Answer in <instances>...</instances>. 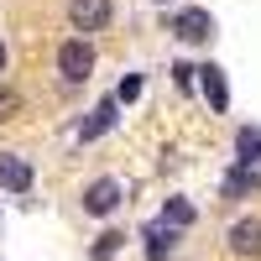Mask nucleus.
Masks as SVG:
<instances>
[{
  "instance_id": "1",
  "label": "nucleus",
  "mask_w": 261,
  "mask_h": 261,
  "mask_svg": "<svg viewBox=\"0 0 261 261\" xmlns=\"http://www.w3.org/2000/svg\"><path fill=\"white\" fill-rule=\"evenodd\" d=\"M58 73L68 79V84H84V79L94 73V42L84 37V32H79V37H68V42L58 47Z\"/></svg>"
},
{
  "instance_id": "2",
  "label": "nucleus",
  "mask_w": 261,
  "mask_h": 261,
  "mask_svg": "<svg viewBox=\"0 0 261 261\" xmlns=\"http://www.w3.org/2000/svg\"><path fill=\"white\" fill-rule=\"evenodd\" d=\"M68 21H73V32H105L115 21V0H68Z\"/></svg>"
},
{
  "instance_id": "3",
  "label": "nucleus",
  "mask_w": 261,
  "mask_h": 261,
  "mask_svg": "<svg viewBox=\"0 0 261 261\" xmlns=\"http://www.w3.org/2000/svg\"><path fill=\"white\" fill-rule=\"evenodd\" d=\"M172 37H178V42H193V47H199V42H209V37H214L209 11H199V6L178 11V16H172Z\"/></svg>"
},
{
  "instance_id": "4",
  "label": "nucleus",
  "mask_w": 261,
  "mask_h": 261,
  "mask_svg": "<svg viewBox=\"0 0 261 261\" xmlns=\"http://www.w3.org/2000/svg\"><path fill=\"white\" fill-rule=\"evenodd\" d=\"M199 89H204V99L214 105V110H230V84H225V73H220V63H204L199 68Z\"/></svg>"
},
{
  "instance_id": "5",
  "label": "nucleus",
  "mask_w": 261,
  "mask_h": 261,
  "mask_svg": "<svg viewBox=\"0 0 261 261\" xmlns=\"http://www.w3.org/2000/svg\"><path fill=\"white\" fill-rule=\"evenodd\" d=\"M120 204V183L115 178H94L89 188H84V209H89V214H110Z\"/></svg>"
},
{
  "instance_id": "6",
  "label": "nucleus",
  "mask_w": 261,
  "mask_h": 261,
  "mask_svg": "<svg viewBox=\"0 0 261 261\" xmlns=\"http://www.w3.org/2000/svg\"><path fill=\"white\" fill-rule=\"evenodd\" d=\"M230 251L235 256H261V220H235L230 225Z\"/></svg>"
},
{
  "instance_id": "7",
  "label": "nucleus",
  "mask_w": 261,
  "mask_h": 261,
  "mask_svg": "<svg viewBox=\"0 0 261 261\" xmlns=\"http://www.w3.org/2000/svg\"><path fill=\"white\" fill-rule=\"evenodd\" d=\"M0 188L6 193H27L32 188V167L21 157H11V151H0Z\"/></svg>"
},
{
  "instance_id": "8",
  "label": "nucleus",
  "mask_w": 261,
  "mask_h": 261,
  "mask_svg": "<svg viewBox=\"0 0 261 261\" xmlns=\"http://www.w3.org/2000/svg\"><path fill=\"white\" fill-rule=\"evenodd\" d=\"M141 241H146V261H167L172 246H178V225H167V220H162V225H151Z\"/></svg>"
},
{
  "instance_id": "9",
  "label": "nucleus",
  "mask_w": 261,
  "mask_h": 261,
  "mask_svg": "<svg viewBox=\"0 0 261 261\" xmlns=\"http://www.w3.org/2000/svg\"><path fill=\"white\" fill-rule=\"evenodd\" d=\"M115 110H120V99H99V105H94V115H89V120L79 125V136H84V141H94V136H105V130L115 125Z\"/></svg>"
},
{
  "instance_id": "10",
  "label": "nucleus",
  "mask_w": 261,
  "mask_h": 261,
  "mask_svg": "<svg viewBox=\"0 0 261 261\" xmlns=\"http://www.w3.org/2000/svg\"><path fill=\"white\" fill-rule=\"evenodd\" d=\"M235 146H241V167L261 162V130H256V125H246L241 136H235Z\"/></svg>"
},
{
  "instance_id": "11",
  "label": "nucleus",
  "mask_w": 261,
  "mask_h": 261,
  "mask_svg": "<svg viewBox=\"0 0 261 261\" xmlns=\"http://www.w3.org/2000/svg\"><path fill=\"white\" fill-rule=\"evenodd\" d=\"M162 220L183 230V225H193V220H199V214H193V204H188V199H167V209H162Z\"/></svg>"
},
{
  "instance_id": "12",
  "label": "nucleus",
  "mask_w": 261,
  "mask_h": 261,
  "mask_svg": "<svg viewBox=\"0 0 261 261\" xmlns=\"http://www.w3.org/2000/svg\"><path fill=\"white\" fill-rule=\"evenodd\" d=\"M120 246H125V235H120V230H105L99 241H94V261H110Z\"/></svg>"
},
{
  "instance_id": "13",
  "label": "nucleus",
  "mask_w": 261,
  "mask_h": 261,
  "mask_svg": "<svg viewBox=\"0 0 261 261\" xmlns=\"http://www.w3.org/2000/svg\"><path fill=\"white\" fill-rule=\"evenodd\" d=\"M251 188H261V178H251L246 167H235L230 178H225V193H230V199H235V193H251Z\"/></svg>"
},
{
  "instance_id": "14",
  "label": "nucleus",
  "mask_w": 261,
  "mask_h": 261,
  "mask_svg": "<svg viewBox=\"0 0 261 261\" xmlns=\"http://www.w3.org/2000/svg\"><path fill=\"white\" fill-rule=\"evenodd\" d=\"M141 89H146V79H141V73H125V79H120V89H115V99L130 105V99H141Z\"/></svg>"
},
{
  "instance_id": "15",
  "label": "nucleus",
  "mask_w": 261,
  "mask_h": 261,
  "mask_svg": "<svg viewBox=\"0 0 261 261\" xmlns=\"http://www.w3.org/2000/svg\"><path fill=\"white\" fill-rule=\"evenodd\" d=\"M16 115H21V94L11 84H0V120H16Z\"/></svg>"
},
{
  "instance_id": "16",
  "label": "nucleus",
  "mask_w": 261,
  "mask_h": 261,
  "mask_svg": "<svg viewBox=\"0 0 261 261\" xmlns=\"http://www.w3.org/2000/svg\"><path fill=\"white\" fill-rule=\"evenodd\" d=\"M172 84H178V89L188 94L193 84H199V68H188V63H178V68H172Z\"/></svg>"
},
{
  "instance_id": "17",
  "label": "nucleus",
  "mask_w": 261,
  "mask_h": 261,
  "mask_svg": "<svg viewBox=\"0 0 261 261\" xmlns=\"http://www.w3.org/2000/svg\"><path fill=\"white\" fill-rule=\"evenodd\" d=\"M6 63H11V53H6V42H0V73H6Z\"/></svg>"
},
{
  "instance_id": "18",
  "label": "nucleus",
  "mask_w": 261,
  "mask_h": 261,
  "mask_svg": "<svg viewBox=\"0 0 261 261\" xmlns=\"http://www.w3.org/2000/svg\"><path fill=\"white\" fill-rule=\"evenodd\" d=\"M157 6H172V0H157Z\"/></svg>"
}]
</instances>
